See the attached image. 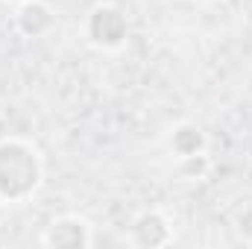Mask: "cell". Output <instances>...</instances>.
<instances>
[{
	"label": "cell",
	"mask_w": 252,
	"mask_h": 249,
	"mask_svg": "<svg viewBox=\"0 0 252 249\" xmlns=\"http://www.w3.org/2000/svg\"><path fill=\"white\" fill-rule=\"evenodd\" d=\"M205 3H217V0H205Z\"/></svg>",
	"instance_id": "11"
},
{
	"label": "cell",
	"mask_w": 252,
	"mask_h": 249,
	"mask_svg": "<svg viewBox=\"0 0 252 249\" xmlns=\"http://www.w3.org/2000/svg\"><path fill=\"white\" fill-rule=\"evenodd\" d=\"M9 3H24V0H9Z\"/></svg>",
	"instance_id": "10"
},
{
	"label": "cell",
	"mask_w": 252,
	"mask_h": 249,
	"mask_svg": "<svg viewBox=\"0 0 252 249\" xmlns=\"http://www.w3.org/2000/svg\"><path fill=\"white\" fill-rule=\"evenodd\" d=\"M3 211H6V202L0 199V220H3Z\"/></svg>",
	"instance_id": "9"
},
{
	"label": "cell",
	"mask_w": 252,
	"mask_h": 249,
	"mask_svg": "<svg viewBox=\"0 0 252 249\" xmlns=\"http://www.w3.org/2000/svg\"><path fill=\"white\" fill-rule=\"evenodd\" d=\"M82 38L100 53H118L129 41V18L118 3H97L82 21Z\"/></svg>",
	"instance_id": "2"
},
{
	"label": "cell",
	"mask_w": 252,
	"mask_h": 249,
	"mask_svg": "<svg viewBox=\"0 0 252 249\" xmlns=\"http://www.w3.org/2000/svg\"><path fill=\"white\" fill-rule=\"evenodd\" d=\"M164 144H167V153L173 156V161L193 158V156L208 153V132L196 121H179L167 129Z\"/></svg>",
	"instance_id": "6"
},
{
	"label": "cell",
	"mask_w": 252,
	"mask_h": 249,
	"mask_svg": "<svg viewBox=\"0 0 252 249\" xmlns=\"http://www.w3.org/2000/svg\"><path fill=\"white\" fill-rule=\"evenodd\" d=\"M232 229L238 235V241L252 244V202H241L232 214Z\"/></svg>",
	"instance_id": "8"
},
{
	"label": "cell",
	"mask_w": 252,
	"mask_h": 249,
	"mask_svg": "<svg viewBox=\"0 0 252 249\" xmlns=\"http://www.w3.org/2000/svg\"><path fill=\"white\" fill-rule=\"evenodd\" d=\"M44 182L41 150L18 135L0 138V199L6 205L27 202Z\"/></svg>",
	"instance_id": "1"
},
{
	"label": "cell",
	"mask_w": 252,
	"mask_h": 249,
	"mask_svg": "<svg viewBox=\"0 0 252 249\" xmlns=\"http://www.w3.org/2000/svg\"><path fill=\"white\" fill-rule=\"evenodd\" d=\"M15 30L24 35V38H44L56 30V12L53 6H47L44 0H24L18 3L15 9Z\"/></svg>",
	"instance_id": "5"
},
{
	"label": "cell",
	"mask_w": 252,
	"mask_h": 249,
	"mask_svg": "<svg viewBox=\"0 0 252 249\" xmlns=\"http://www.w3.org/2000/svg\"><path fill=\"white\" fill-rule=\"evenodd\" d=\"M126 244L135 249H161L173 244V223L161 208H144L129 220Z\"/></svg>",
	"instance_id": "4"
},
{
	"label": "cell",
	"mask_w": 252,
	"mask_h": 249,
	"mask_svg": "<svg viewBox=\"0 0 252 249\" xmlns=\"http://www.w3.org/2000/svg\"><path fill=\"white\" fill-rule=\"evenodd\" d=\"M208 167H211V158H208V153H202V156H193V158H182V161H176V173H179L185 182H199V179L208 173Z\"/></svg>",
	"instance_id": "7"
},
{
	"label": "cell",
	"mask_w": 252,
	"mask_h": 249,
	"mask_svg": "<svg viewBox=\"0 0 252 249\" xmlns=\"http://www.w3.org/2000/svg\"><path fill=\"white\" fill-rule=\"evenodd\" d=\"M94 244V223L73 211L56 214L41 232V247L47 249H91Z\"/></svg>",
	"instance_id": "3"
}]
</instances>
